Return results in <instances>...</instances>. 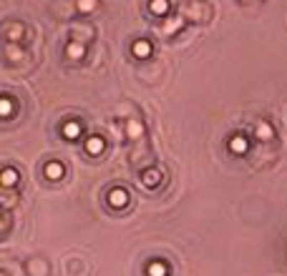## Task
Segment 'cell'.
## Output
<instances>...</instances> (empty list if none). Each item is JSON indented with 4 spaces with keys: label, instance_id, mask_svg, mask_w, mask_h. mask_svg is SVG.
I'll return each mask as SVG.
<instances>
[{
    "label": "cell",
    "instance_id": "cell-20",
    "mask_svg": "<svg viewBox=\"0 0 287 276\" xmlns=\"http://www.w3.org/2000/svg\"><path fill=\"white\" fill-rule=\"evenodd\" d=\"M0 276H10V274H8V271H3V274H0Z\"/></svg>",
    "mask_w": 287,
    "mask_h": 276
},
{
    "label": "cell",
    "instance_id": "cell-2",
    "mask_svg": "<svg viewBox=\"0 0 287 276\" xmlns=\"http://www.w3.org/2000/svg\"><path fill=\"white\" fill-rule=\"evenodd\" d=\"M229 151L237 153V156H244L249 151V138L244 136V133H234V136L229 138Z\"/></svg>",
    "mask_w": 287,
    "mask_h": 276
},
{
    "label": "cell",
    "instance_id": "cell-6",
    "mask_svg": "<svg viewBox=\"0 0 287 276\" xmlns=\"http://www.w3.org/2000/svg\"><path fill=\"white\" fill-rule=\"evenodd\" d=\"M63 173H66L63 163H58V161H48V163H46V178H51V181H61Z\"/></svg>",
    "mask_w": 287,
    "mask_h": 276
},
{
    "label": "cell",
    "instance_id": "cell-17",
    "mask_svg": "<svg viewBox=\"0 0 287 276\" xmlns=\"http://www.w3.org/2000/svg\"><path fill=\"white\" fill-rule=\"evenodd\" d=\"M0 113H3V118H10V113H13V101L8 96L0 98Z\"/></svg>",
    "mask_w": 287,
    "mask_h": 276
},
{
    "label": "cell",
    "instance_id": "cell-12",
    "mask_svg": "<svg viewBox=\"0 0 287 276\" xmlns=\"http://www.w3.org/2000/svg\"><path fill=\"white\" fill-rule=\"evenodd\" d=\"M126 133L131 141H139L144 136V123L141 121H136V118H129V123H126Z\"/></svg>",
    "mask_w": 287,
    "mask_h": 276
},
{
    "label": "cell",
    "instance_id": "cell-1",
    "mask_svg": "<svg viewBox=\"0 0 287 276\" xmlns=\"http://www.w3.org/2000/svg\"><path fill=\"white\" fill-rule=\"evenodd\" d=\"M106 199H109V206H111V208H126V206H129V199H131V196H129V191H126L124 186H116V189H111V191H109V196H106Z\"/></svg>",
    "mask_w": 287,
    "mask_h": 276
},
{
    "label": "cell",
    "instance_id": "cell-10",
    "mask_svg": "<svg viewBox=\"0 0 287 276\" xmlns=\"http://www.w3.org/2000/svg\"><path fill=\"white\" fill-rule=\"evenodd\" d=\"M146 274H149V276H169V266H166V261H161V259H154V261H149V266H146Z\"/></svg>",
    "mask_w": 287,
    "mask_h": 276
},
{
    "label": "cell",
    "instance_id": "cell-14",
    "mask_svg": "<svg viewBox=\"0 0 287 276\" xmlns=\"http://www.w3.org/2000/svg\"><path fill=\"white\" fill-rule=\"evenodd\" d=\"M61 131H63V136L68 138V141H76V138L81 136V123L78 121H66Z\"/></svg>",
    "mask_w": 287,
    "mask_h": 276
},
{
    "label": "cell",
    "instance_id": "cell-15",
    "mask_svg": "<svg viewBox=\"0 0 287 276\" xmlns=\"http://www.w3.org/2000/svg\"><path fill=\"white\" fill-rule=\"evenodd\" d=\"M169 8H171L169 0H151V3H149V10H151L154 15H161V18L169 13Z\"/></svg>",
    "mask_w": 287,
    "mask_h": 276
},
{
    "label": "cell",
    "instance_id": "cell-3",
    "mask_svg": "<svg viewBox=\"0 0 287 276\" xmlns=\"http://www.w3.org/2000/svg\"><path fill=\"white\" fill-rule=\"evenodd\" d=\"M202 15H209V5L202 3V0L189 3V8H187V18H192V20H204Z\"/></svg>",
    "mask_w": 287,
    "mask_h": 276
},
{
    "label": "cell",
    "instance_id": "cell-9",
    "mask_svg": "<svg viewBox=\"0 0 287 276\" xmlns=\"http://www.w3.org/2000/svg\"><path fill=\"white\" fill-rule=\"evenodd\" d=\"M66 56H68L71 61H81V58H86V45H83L81 40H71L68 48H66Z\"/></svg>",
    "mask_w": 287,
    "mask_h": 276
},
{
    "label": "cell",
    "instance_id": "cell-7",
    "mask_svg": "<svg viewBox=\"0 0 287 276\" xmlns=\"http://www.w3.org/2000/svg\"><path fill=\"white\" fill-rule=\"evenodd\" d=\"M103 148H106V141H103L101 136H88V138H86V151H88L91 156L103 153Z\"/></svg>",
    "mask_w": 287,
    "mask_h": 276
},
{
    "label": "cell",
    "instance_id": "cell-4",
    "mask_svg": "<svg viewBox=\"0 0 287 276\" xmlns=\"http://www.w3.org/2000/svg\"><path fill=\"white\" fill-rule=\"evenodd\" d=\"M255 138H257V141H272V138H275L272 123H270V121H260V123L255 126Z\"/></svg>",
    "mask_w": 287,
    "mask_h": 276
},
{
    "label": "cell",
    "instance_id": "cell-16",
    "mask_svg": "<svg viewBox=\"0 0 287 276\" xmlns=\"http://www.w3.org/2000/svg\"><path fill=\"white\" fill-rule=\"evenodd\" d=\"M179 28H184V18H182V15H179V18H169V20L164 23V28H161V30H164L166 35H171V33H176Z\"/></svg>",
    "mask_w": 287,
    "mask_h": 276
},
{
    "label": "cell",
    "instance_id": "cell-11",
    "mask_svg": "<svg viewBox=\"0 0 287 276\" xmlns=\"http://www.w3.org/2000/svg\"><path fill=\"white\" fill-rule=\"evenodd\" d=\"M18 181H20V173H18L15 168H3V173H0V183H3L5 189H13Z\"/></svg>",
    "mask_w": 287,
    "mask_h": 276
},
{
    "label": "cell",
    "instance_id": "cell-13",
    "mask_svg": "<svg viewBox=\"0 0 287 276\" xmlns=\"http://www.w3.org/2000/svg\"><path fill=\"white\" fill-rule=\"evenodd\" d=\"M131 53H134V56H136V58H149V56H151V43H149V40H136V43H134V45H131Z\"/></svg>",
    "mask_w": 287,
    "mask_h": 276
},
{
    "label": "cell",
    "instance_id": "cell-5",
    "mask_svg": "<svg viewBox=\"0 0 287 276\" xmlns=\"http://www.w3.org/2000/svg\"><path fill=\"white\" fill-rule=\"evenodd\" d=\"M23 35H25V25H23V23H10V25L5 28V38H8L10 43H20Z\"/></svg>",
    "mask_w": 287,
    "mask_h": 276
},
{
    "label": "cell",
    "instance_id": "cell-18",
    "mask_svg": "<svg viewBox=\"0 0 287 276\" xmlns=\"http://www.w3.org/2000/svg\"><path fill=\"white\" fill-rule=\"evenodd\" d=\"M76 5H78V10H81V13H91V10H96V8H98V0H78Z\"/></svg>",
    "mask_w": 287,
    "mask_h": 276
},
{
    "label": "cell",
    "instance_id": "cell-8",
    "mask_svg": "<svg viewBox=\"0 0 287 276\" xmlns=\"http://www.w3.org/2000/svg\"><path fill=\"white\" fill-rule=\"evenodd\" d=\"M141 181H144V186H149V189H156V186L161 183V171H159V168H149V171H144V173H141Z\"/></svg>",
    "mask_w": 287,
    "mask_h": 276
},
{
    "label": "cell",
    "instance_id": "cell-19",
    "mask_svg": "<svg viewBox=\"0 0 287 276\" xmlns=\"http://www.w3.org/2000/svg\"><path fill=\"white\" fill-rule=\"evenodd\" d=\"M5 53H8V58H10V61H20V58H25V53H23V51H15V48H13V43L5 48Z\"/></svg>",
    "mask_w": 287,
    "mask_h": 276
}]
</instances>
